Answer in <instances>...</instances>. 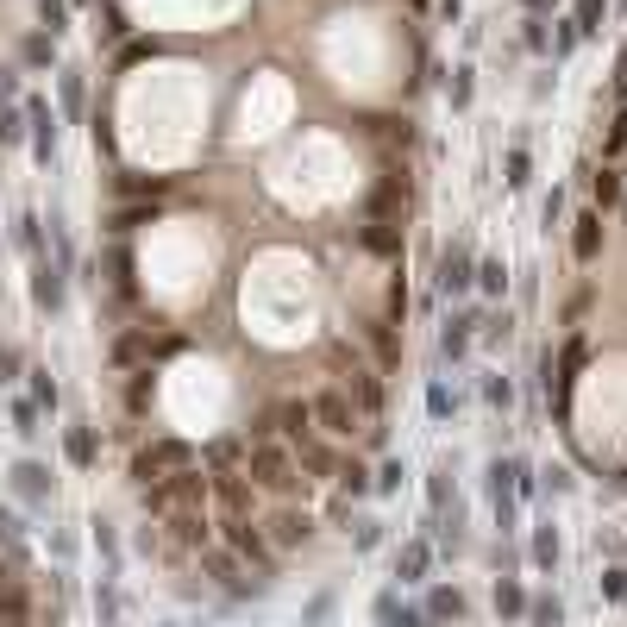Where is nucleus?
<instances>
[{
	"instance_id": "nucleus-1",
	"label": "nucleus",
	"mask_w": 627,
	"mask_h": 627,
	"mask_svg": "<svg viewBox=\"0 0 627 627\" xmlns=\"http://www.w3.org/2000/svg\"><path fill=\"white\" fill-rule=\"evenodd\" d=\"M245 477L258 496H283V502L308 496V477H301V464L283 439H245Z\"/></svg>"
},
{
	"instance_id": "nucleus-2",
	"label": "nucleus",
	"mask_w": 627,
	"mask_h": 627,
	"mask_svg": "<svg viewBox=\"0 0 627 627\" xmlns=\"http://www.w3.org/2000/svg\"><path fill=\"white\" fill-rule=\"evenodd\" d=\"M214 540H220V546L232 552V559H239V565H245V571L270 590V577H276V565H283V559L270 552V540H264V527H258V521L226 515V521H214Z\"/></svg>"
},
{
	"instance_id": "nucleus-3",
	"label": "nucleus",
	"mask_w": 627,
	"mask_h": 627,
	"mask_svg": "<svg viewBox=\"0 0 627 627\" xmlns=\"http://www.w3.org/2000/svg\"><path fill=\"white\" fill-rule=\"evenodd\" d=\"M201 452L189 446V439H151V446H138L132 452V483H138V490H145V483H164V477H176V471H189V464H195Z\"/></svg>"
},
{
	"instance_id": "nucleus-4",
	"label": "nucleus",
	"mask_w": 627,
	"mask_h": 627,
	"mask_svg": "<svg viewBox=\"0 0 627 627\" xmlns=\"http://www.w3.org/2000/svg\"><path fill=\"white\" fill-rule=\"evenodd\" d=\"M308 414H314V433L320 439H352V433H364V421H358V408H352V396H345V389L333 383V389H314L308 396Z\"/></svg>"
},
{
	"instance_id": "nucleus-5",
	"label": "nucleus",
	"mask_w": 627,
	"mask_h": 627,
	"mask_svg": "<svg viewBox=\"0 0 627 627\" xmlns=\"http://www.w3.org/2000/svg\"><path fill=\"white\" fill-rule=\"evenodd\" d=\"M339 389L352 396V408H358V421L370 427V421H383V408H389V389H383V377L370 364H339Z\"/></svg>"
},
{
	"instance_id": "nucleus-6",
	"label": "nucleus",
	"mask_w": 627,
	"mask_h": 627,
	"mask_svg": "<svg viewBox=\"0 0 627 627\" xmlns=\"http://www.w3.org/2000/svg\"><path fill=\"white\" fill-rule=\"evenodd\" d=\"M182 352V333H151V327H132L113 339V364H157V358H176Z\"/></svg>"
},
{
	"instance_id": "nucleus-7",
	"label": "nucleus",
	"mask_w": 627,
	"mask_h": 627,
	"mask_svg": "<svg viewBox=\"0 0 627 627\" xmlns=\"http://www.w3.org/2000/svg\"><path fill=\"white\" fill-rule=\"evenodd\" d=\"M258 527H264V540H270V552H276V559L314 540V515H308V508H295V502H283V508H276L270 521H258Z\"/></svg>"
},
{
	"instance_id": "nucleus-8",
	"label": "nucleus",
	"mask_w": 627,
	"mask_h": 627,
	"mask_svg": "<svg viewBox=\"0 0 627 627\" xmlns=\"http://www.w3.org/2000/svg\"><path fill=\"white\" fill-rule=\"evenodd\" d=\"M195 565H201L207 577H214V584H220L226 596H251V590H264V584H258V577H251V571H245L239 559H232V552H226L220 540H214V546H207V552H201V559H195Z\"/></svg>"
},
{
	"instance_id": "nucleus-9",
	"label": "nucleus",
	"mask_w": 627,
	"mask_h": 627,
	"mask_svg": "<svg viewBox=\"0 0 627 627\" xmlns=\"http://www.w3.org/2000/svg\"><path fill=\"white\" fill-rule=\"evenodd\" d=\"M584 358H590V345H584V333H571L565 339V358H559V383H546L552 389V408H571V389H577V370H584Z\"/></svg>"
},
{
	"instance_id": "nucleus-10",
	"label": "nucleus",
	"mask_w": 627,
	"mask_h": 627,
	"mask_svg": "<svg viewBox=\"0 0 627 627\" xmlns=\"http://www.w3.org/2000/svg\"><path fill=\"white\" fill-rule=\"evenodd\" d=\"M471 283H477L471 251H464V245H452L446 258H439V295H471Z\"/></svg>"
},
{
	"instance_id": "nucleus-11",
	"label": "nucleus",
	"mask_w": 627,
	"mask_h": 627,
	"mask_svg": "<svg viewBox=\"0 0 627 627\" xmlns=\"http://www.w3.org/2000/svg\"><path fill=\"white\" fill-rule=\"evenodd\" d=\"M427 571H433V540H408L396 552V584H427Z\"/></svg>"
},
{
	"instance_id": "nucleus-12",
	"label": "nucleus",
	"mask_w": 627,
	"mask_h": 627,
	"mask_svg": "<svg viewBox=\"0 0 627 627\" xmlns=\"http://www.w3.org/2000/svg\"><path fill=\"white\" fill-rule=\"evenodd\" d=\"M13 490L26 496V502H51V471H44L38 458H19L13 464Z\"/></svg>"
},
{
	"instance_id": "nucleus-13",
	"label": "nucleus",
	"mask_w": 627,
	"mask_h": 627,
	"mask_svg": "<svg viewBox=\"0 0 627 627\" xmlns=\"http://www.w3.org/2000/svg\"><path fill=\"white\" fill-rule=\"evenodd\" d=\"M26 120H32V151H38V164H51V151H57V113L44 107V101H32Z\"/></svg>"
},
{
	"instance_id": "nucleus-14",
	"label": "nucleus",
	"mask_w": 627,
	"mask_h": 627,
	"mask_svg": "<svg viewBox=\"0 0 627 627\" xmlns=\"http://www.w3.org/2000/svg\"><path fill=\"white\" fill-rule=\"evenodd\" d=\"M571 251H577V264H596V251H602V214H596V207H590V214H577Z\"/></svg>"
},
{
	"instance_id": "nucleus-15",
	"label": "nucleus",
	"mask_w": 627,
	"mask_h": 627,
	"mask_svg": "<svg viewBox=\"0 0 627 627\" xmlns=\"http://www.w3.org/2000/svg\"><path fill=\"white\" fill-rule=\"evenodd\" d=\"M63 452H69V464H76V471H95V458H101L95 427H69V433H63Z\"/></svg>"
},
{
	"instance_id": "nucleus-16",
	"label": "nucleus",
	"mask_w": 627,
	"mask_h": 627,
	"mask_svg": "<svg viewBox=\"0 0 627 627\" xmlns=\"http://www.w3.org/2000/svg\"><path fill=\"white\" fill-rule=\"evenodd\" d=\"M107 289L120 295V301L138 295V283H132V251H126V245H113V251H107Z\"/></svg>"
},
{
	"instance_id": "nucleus-17",
	"label": "nucleus",
	"mask_w": 627,
	"mask_h": 627,
	"mask_svg": "<svg viewBox=\"0 0 627 627\" xmlns=\"http://www.w3.org/2000/svg\"><path fill=\"white\" fill-rule=\"evenodd\" d=\"M364 339H370V352H377V364L389 370V364H396L402 358V339H396V320H370V327H364Z\"/></svg>"
},
{
	"instance_id": "nucleus-18",
	"label": "nucleus",
	"mask_w": 627,
	"mask_h": 627,
	"mask_svg": "<svg viewBox=\"0 0 627 627\" xmlns=\"http://www.w3.org/2000/svg\"><path fill=\"white\" fill-rule=\"evenodd\" d=\"M471 327H477V314H452L446 333H439V352H446V358H464V352H471Z\"/></svg>"
},
{
	"instance_id": "nucleus-19",
	"label": "nucleus",
	"mask_w": 627,
	"mask_h": 627,
	"mask_svg": "<svg viewBox=\"0 0 627 627\" xmlns=\"http://www.w3.org/2000/svg\"><path fill=\"white\" fill-rule=\"evenodd\" d=\"M527 559L540 565V571H552V565H559V527H533V540H527Z\"/></svg>"
},
{
	"instance_id": "nucleus-20",
	"label": "nucleus",
	"mask_w": 627,
	"mask_h": 627,
	"mask_svg": "<svg viewBox=\"0 0 627 627\" xmlns=\"http://www.w3.org/2000/svg\"><path fill=\"white\" fill-rule=\"evenodd\" d=\"M496 615L502 621H521L527 615V590L515 584V577H496Z\"/></svg>"
},
{
	"instance_id": "nucleus-21",
	"label": "nucleus",
	"mask_w": 627,
	"mask_h": 627,
	"mask_svg": "<svg viewBox=\"0 0 627 627\" xmlns=\"http://www.w3.org/2000/svg\"><path fill=\"white\" fill-rule=\"evenodd\" d=\"M421 615H427V621H458V615H464V596H458L452 584H439V590L427 596V609H421Z\"/></svg>"
},
{
	"instance_id": "nucleus-22",
	"label": "nucleus",
	"mask_w": 627,
	"mask_h": 627,
	"mask_svg": "<svg viewBox=\"0 0 627 627\" xmlns=\"http://www.w3.org/2000/svg\"><path fill=\"white\" fill-rule=\"evenodd\" d=\"M157 396V370H132V383H126V414H145Z\"/></svg>"
},
{
	"instance_id": "nucleus-23",
	"label": "nucleus",
	"mask_w": 627,
	"mask_h": 627,
	"mask_svg": "<svg viewBox=\"0 0 627 627\" xmlns=\"http://www.w3.org/2000/svg\"><path fill=\"white\" fill-rule=\"evenodd\" d=\"M333 483H339V496H370V471H364V464H358V458H345Z\"/></svg>"
},
{
	"instance_id": "nucleus-24",
	"label": "nucleus",
	"mask_w": 627,
	"mask_h": 627,
	"mask_svg": "<svg viewBox=\"0 0 627 627\" xmlns=\"http://www.w3.org/2000/svg\"><path fill=\"white\" fill-rule=\"evenodd\" d=\"M32 295H38V308H57V301H63V270L38 264V283H32Z\"/></svg>"
},
{
	"instance_id": "nucleus-25",
	"label": "nucleus",
	"mask_w": 627,
	"mask_h": 627,
	"mask_svg": "<svg viewBox=\"0 0 627 627\" xmlns=\"http://www.w3.org/2000/svg\"><path fill=\"white\" fill-rule=\"evenodd\" d=\"M345 533H352V552H377L383 546V521H370V515H358Z\"/></svg>"
},
{
	"instance_id": "nucleus-26",
	"label": "nucleus",
	"mask_w": 627,
	"mask_h": 627,
	"mask_svg": "<svg viewBox=\"0 0 627 627\" xmlns=\"http://www.w3.org/2000/svg\"><path fill=\"white\" fill-rule=\"evenodd\" d=\"M396 245H402V239H396V232H389L383 220H370V226H364V251H377V258H396Z\"/></svg>"
},
{
	"instance_id": "nucleus-27",
	"label": "nucleus",
	"mask_w": 627,
	"mask_h": 627,
	"mask_svg": "<svg viewBox=\"0 0 627 627\" xmlns=\"http://www.w3.org/2000/svg\"><path fill=\"white\" fill-rule=\"evenodd\" d=\"M527 615L540 621V627H565V602L559 596H540V602H527Z\"/></svg>"
},
{
	"instance_id": "nucleus-28",
	"label": "nucleus",
	"mask_w": 627,
	"mask_h": 627,
	"mask_svg": "<svg viewBox=\"0 0 627 627\" xmlns=\"http://www.w3.org/2000/svg\"><path fill=\"white\" fill-rule=\"evenodd\" d=\"M402 477H408V471H402V458H389L383 471L370 477V490H377V496H396V490H402Z\"/></svg>"
},
{
	"instance_id": "nucleus-29",
	"label": "nucleus",
	"mask_w": 627,
	"mask_h": 627,
	"mask_svg": "<svg viewBox=\"0 0 627 627\" xmlns=\"http://www.w3.org/2000/svg\"><path fill=\"white\" fill-rule=\"evenodd\" d=\"M615 201H621V176H615V170H602V176H596V214H609Z\"/></svg>"
},
{
	"instance_id": "nucleus-30",
	"label": "nucleus",
	"mask_w": 627,
	"mask_h": 627,
	"mask_svg": "<svg viewBox=\"0 0 627 627\" xmlns=\"http://www.w3.org/2000/svg\"><path fill=\"white\" fill-rule=\"evenodd\" d=\"M427 502H433V515H446V502H452V477H446V471L427 477Z\"/></svg>"
},
{
	"instance_id": "nucleus-31",
	"label": "nucleus",
	"mask_w": 627,
	"mask_h": 627,
	"mask_svg": "<svg viewBox=\"0 0 627 627\" xmlns=\"http://www.w3.org/2000/svg\"><path fill=\"white\" fill-rule=\"evenodd\" d=\"M477 289H483V295H502V289H508V270H502V264H477Z\"/></svg>"
},
{
	"instance_id": "nucleus-32",
	"label": "nucleus",
	"mask_w": 627,
	"mask_h": 627,
	"mask_svg": "<svg viewBox=\"0 0 627 627\" xmlns=\"http://www.w3.org/2000/svg\"><path fill=\"white\" fill-rule=\"evenodd\" d=\"M602 596H609V602H627V565H609V571H602Z\"/></svg>"
},
{
	"instance_id": "nucleus-33",
	"label": "nucleus",
	"mask_w": 627,
	"mask_h": 627,
	"mask_svg": "<svg viewBox=\"0 0 627 627\" xmlns=\"http://www.w3.org/2000/svg\"><path fill=\"white\" fill-rule=\"evenodd\" d=\"M32 402H38V408H57V383H51V370H32Z\"/></svg>"
},
{
	"instance_id": "nucleus-34",
	"label": "nucleus",
	"mask_w": 627,
	"mask_h": 627,
	"mask_svg": "<svg viewBox=\"0 0 627 627\" xmlns=\"http://www.w3.org/2000/svg\"><path fill=\"white\" fill-rule=\"evenodd\" d=\"M427 414H433V421H446V414H452V389L446 383H427Z\"/></svg>"
},
{
	"instance_id": "nucleus-35",
	"label": "nucleus",
	"mask_w": 627,
	"mask_h": 627,
	"mask_svg": "<svg viewBox=\"0 0 627 627\" xmlns=\"http://www.w3.org/2000/svg\"><path fill=\"white\" fill-rule=\"evenodd\" d=\"M38 19H44V26H51V38L69 26V7H63V0H38Z\"/></svg>"
},
{
	"instance_id": "nucleus-36",
	"label": "nucleus",
	"mask_w": 627,
	"mask_h": 627,
	"mask_svg": "<svg viewBox=\"0 0 627 627\" xmlns=\"http://www.w3.org/2000/svg\"><path fill=\"white\" fill-rule=\"evenodd\" d=\"M596 19H602V0H577L571 26H577V32H596Z\"/></svg>"
},
{
	"instance_id": "nucleus-37",
	"label": "nucleus",
	"mask_w": 627,
	"mask_h": 627,
	"mask_svg": "<svg viewBox=\"0 0 627 627\" xmlns=\"http://www.w3.org/2000/svg\"><path fill=\"white\" fill-rule=\"evenodd\" d=\"M370 615H377V627H389V621H396V615H402V602H396V590H383L377 602H370Z\"/></svg>"
},
{
	"instance_id": "nucleus-38",
	"label": "nucleus",
	"mask_w": 627,
	"mask_h": 627,
	"mask_svg": "<svg viewBox=\"0 0 627 627\" xmlns=\"http://www.w3.org/2000/svg\"><path fill=\"white\" fill-rule=\"evenodd\" d=\"M483 396H490V408H508V402H515V383H508V377H490V383H483Z\"/></svg>"
},
{
	"instance_id": "nucleus-39",
	"label": "nucleus",
	"mask_w": 627,
	"mask_h": 627,
	"mask_svg": "<svg viewBox=\"0 0 627 627\" xmlns=\"http://www.w3.org/2000/svg\"><path fill=\"white\" fill-rule=\"evenodd\" d=\"M95 546H101V559H107V565H120V540H113V527H107V521H95Z\"/></svg>"
},
{
	"instance_id": "nucleus-40",
	"label": "nucleus",
	"mask_w": 627,
	"mask_h": 627,
	"mask_svg": "<svg viewBox=\"0 0 627 627\" xmlns=\"http://www.w3.org/2000/svg\"><path fill=\"white\" fill-rule=\"evenodd\" d=\"M19 245H26V251H38V245H44V220H38V214L19 220Z\"/></svg>"
},
{
	"instance_id": "nucleus-41",
	"label": "nucleus",
	"mask_w": 627,
	"mask_h": 627,
	"mask_svg": "<svg viewBox=\"0 0 627 627\" xmlns=\"http://www.w3.org/2000/svg\"><path fill=\"white\" fill-rule=\"evenodd\" d=\"M19 370H26V358H19V352H13V345H0V383H13V377H19Z\"/></svg>"
},
{
	"instance_id": "nucleus-42",
	"label": "nucleus",
	"mask_w": 627,
	"mask_h": 627,
	"mask_svg": "<svg viewBox=\"0 0 627 627\" xmlns=\"http://www.w3.org/2000/svg\"><path fill=\"white\" fill-rule=\"evenodd\" d=\"M521 182H527V151L515 145V151H508V189H521Z\"/></svg>"
},
{
	"instance_id": "nucleus-43",
	"label": "nucleus",
	"mask_w": 627,
	"mask_h": 627,
	"mask_svg": "<svg viewBox=\"0 0 627 627\" xmlns=\"http://www.w3.org/2000/svg\"><path fill=\"white\" fill-rule=\"evenodd\" d=\"M327 615H333V596H327V590H320V596L308 602V615H301V621H308V627H320V621H327Z\"/></svg>"
},
{
	"instance_id": "nucleus-44",
	"label": "nucleus",
	"mask_w": 627,
	"mask_h": 627,
	"mask_svg": "<svg viewBox=\"0 0 627 627\" xmlns=\"http://www.w3.org/2000/svg\"><path fill=\"white\" fill-rule=\"evenodd\" d=\"M63 107L82 113V76H63Z\"/></svg>"
},
{
	"instance_id": "nucleus-45",
	"label": "nucleus",
	"mask_w": 627,
	"mask_h": 627,
	"mask_svg": "<svg viewBox=\"0 0 627 627\" xmlns=\"http://www.w3.org/2000/svg\"><path fill=\"white\" fill-rule=\"evenodd\" d=\"M577 38H584V32H577V26H571V19H565V26H559V38H552V57H565V51H571V44H577Z\"/></svg>"
},
{
	"instance_id": "nucleus-46",
	"label": "nucleus",
	"mask_w": 627,
	"mask_h": 627,
	"mask_svg": "<svg viewBox=\"0 0 627 627\" xmlns=\"http://www.w3.org/2000/svg\"><path fill=\"white\" fill-rule=\"evenodd\" d=\"M26 63H51V38H44V32L26 38Z\"/></svg>"
},
{
	"instance_id": "nucleus-47",
	"label": "nucleus",
	"mask_w": 627,
	"mask_h": 627,
	"mask_svg": "<svg viewBox=\"0 0 627 627\" xmlns=\"http://www.w3.org/2000/svg\"><path fill=\"white\" fill-rule=\"evenodd\" d=\"M19 132H26V126H19V113H0V145H13Z\"/></svg>"
},
{
	"instance_id": "nucleus-48",
	"label": "nucleus",
	"mask_w": 627,
	"mask_h": 627,
	"mask_svg": "<svg viewBox=\"0 0 627 627\" xmlns=\"http://www.w3.org/2000/svg\"><path fill=\"white\" fill-rule=\"evenodd\" d=\"M471 101V69H458V82H452V107Z\"/></svg>"
},
{
	"instance_id": "nucleus-49",
	"label": "nucleus",
	"mask_w": 627,
	"mask_h": 627,
	"mask_svg": "<svg viewBox=\"0 0 627 627\" xmlns=\"http://www.w3.org/2000/svg\"><path fill=\"white\" fill-rule=\"evenodd\" d=\"M621 151H627V113L615 120V138H609V157H621Z\"/></svg>"
},
{
	"instance_id": "nucleus-50",
	"label": "nucleus",
	"mask_w": 627,
	"mask_h": 627,
	"mask_svg": "<svg viewBox=\"0 0 627 627\" xmlns=\"http://www.w3.org/2000/svg\"><path fill=\"white\" fill-rule=\"evenodd\" d=\"M389 627H427V615H421V609H402V615L389 621Z\"/></svg>"
},
{
	"instance_id": "nucleus-51",
	"label": "nucleus",
	"mask_w": 627,
	"mask_h": 627,
	"mask_svg": "<svg viewBox=\"0 0 627 627\" xmlns=\"http://www.w3.org/2000/svg\"><path fill=\"white\" fill-rule=\"evenodd\" d=\"M13 584H19V571H13L7 559H0V590H13Z\"/></svg>"
},
{
	"instance_id": "nucleus-52",
	"label": "nucleus",
	"mask_w": 627,
	"mask_h": 627,
	"mask_svg": "<svg viewBox=\"0 0 627 627\" xmlns=\"http://www.w3.org/2000/svg\"><path fill=\"white\" fill-rule=\"evenodd\" d=\"M527 7H533V13H546V7H552V0H527Z\"/></svg>"
},
{
	"instance_id": "nucleus-53",
	"label": "nucleus",
	"mask_w": 627,
	"mask_h": 627,
	"mask_svg": "<svg viewBox=\"0 0 627 627\" xmlns=\"http://www.w3.org/2000/svg\"><path fill=\"white\" fill-rule=\"evenodd\" d=\"M408 7H414V13H421V7H427V0H408Z\"/></svg>"
}]
</instances>
